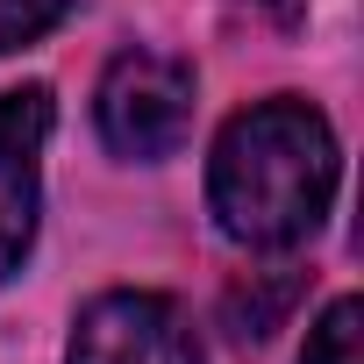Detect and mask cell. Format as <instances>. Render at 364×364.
<instances>
[{
	"label": "cell",
	"instance_id": "obj_1",
	"mask_svg": "<svg viewBox=\"0 0 364 364\" xmlns=\"http://www.w3.org/2000/svg\"><path fill=\"white\" fill-rule=\"evenodd\" d=\"M208 200L229 243L293 250L336 200V129L307 100H257L215 136Z\"/></svg>",
	"mask_w": 364,
	"mask_h": 364
},
{
	"label": "cell",
	"instance_id": "obj_2",
	"mask_svg": "<svg viewBox=\"0 0 364 364\" xmlns=\"http://www.w3.org/2000/svg\"><path fill=\"white\" fill-rule=\"evenodd\" d=\"M93 122L114 157H171L193 129V72L164 50H122L100 72Z\"/></svg>",
	"mask_w": 364,
	"mask_h": 364
},
{
	"label": "cell",
	"instance_id": "obj_3",
	"mask_svg": "<svg viewBox=\"0 0 364 364\" xmlns=\"http://www.w3.org/2000/svg\"><path fill=\"white\" fill-rule=\"evenodd\" d=\"M65 364H200V336L164 293H100L79 314Z\"/></svg>",
	"mask_w": 364,
	"mask_h": 364
},
{
	"label": "cell",
	"instance_id": "obj_4",
	"mask_svg": "<svg viewBox=\"0 0 364 364\" xmlns=\"http://www.w3.org/2000/svg\"><path fill=\"white\" fill-rule=\"evenodd\" d=\"M50 86H8L0 93V286H8L36 243V200H43V143H50Z\"/></svg>",
	"mask_w": 364,
	"mask_h": 364
},
{
	"label": "cell",
	"instance_id": "obj_5",
	"mask_svg": "<svg viewBox=\"0 0 364 364\" xmlns=\"http://www.w3.org/2000/svg\"><path fill=\"white\" fill-rule=\"evenodd\" d=\"M357 321H364V307H357V300H336V307L314 321L300 364H364V357H357Z\"/></svg>",
	"mask_w": 364,
	"mask_h": 364
},
{
	"label": "cell",
	"instance_id": "obj_6",
	"mask_svg": "<svg viewBox=\"0 0 364 364\" xmlns=\"http://www.w3.org/2000/svg\"><path fill=\"white\" fill-rule=\"evenodd\" d=\"M72 0H0V50H22L36 36H50L65 22Z\"/></svg>",
	"mask_w": 364,
	"mask_h": 364
},
{
	"label": "cell",
	"instance_id": "obj_7",
	"mask_svg": "<svg viewBox=\"0 0 364 364\" xmlns=\"http://www.w3.org/2000/svg\"><path fill=\"white\" fill-rule=\"evenodd\" d=\"M293 300V279H272L264 293H229V328L250 343V336H272V321H279V307Z\"/></svg>",
	"mask_w": 364,
	"mask_h": 364
},
{
	"label": "cell",
	"instance_id": "obj_8",
	"mask_svg": "<svg viewBox=\"0 0 364 364\" xmlns=\"http://www.w3.org/2000/svg\"><path fill=\"white\" fill-rule=\"evenodd\" d=\"M257 8H264V15H279V22H293V15L307 8V0H257Z\"/></svg>",
	"mask_w": 364,
	"mask_h": 364
}]
</instances>
